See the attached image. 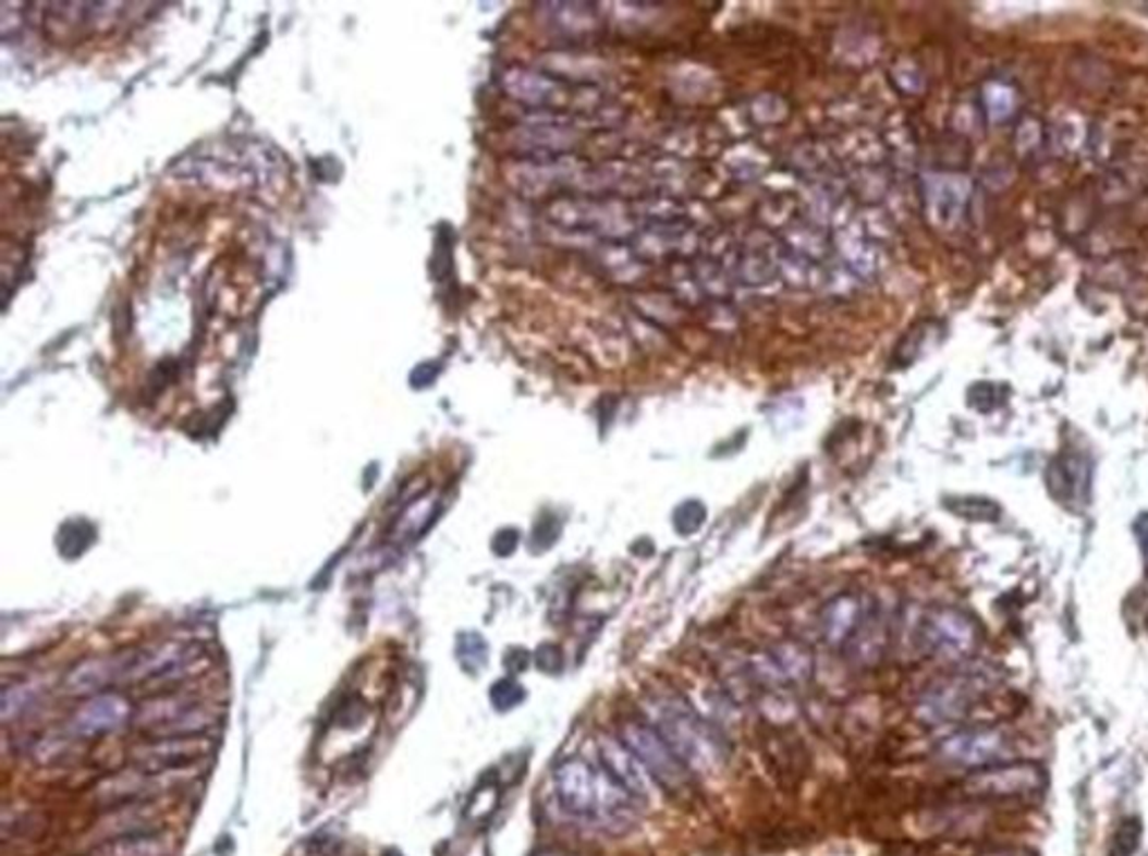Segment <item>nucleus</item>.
Here are the masks:
<instances>
[{
    "instance_id": "4468645a",
    "label": "nucleus",
    "mask_w": 1148,
    "mask_h": 856,
    "mask_svg": "<svg viewBox=\"0 0 1148 856\" xmlns=\"http://www.w3.org/2000/svg\"><path fill=\"white\" fill-rule=\"evenodd\" d=\"M762 671L781 682H808L815 671V657L803 644L785 641L765 655Z\"/></svg>"
},
{
    "instance_id": "c85d7f7f",
    "label": "nucleus",
    "mask_w": 1148,
    "mask_h": 856,
    "mask_svg": "<svg viewBox=\"0 0 1148 856\" xmlns=\"http://www.w3.org/2000/svg\"><path fill=\"white\" fill-rule=\"evenodd\" d=\"M516 545H518V531L516 529H503L493 540V550L499 552L501 557H508V554H512L516 550Z\"/></svg>"
},
{
    "instance_id": "5701e85b",
    "label": "nucleus",
    "mask_w": 1148,
    "mask_h": 856,
    "mask_svg": "<svg viewBox=\"0 0 1148 856\" xmlns=\"http://www.w3.org/2000/svg\"><path fill=\"white\" fill-rule=\"evenodd\" d=\"M106 856H160V847L152 839L126 836L106 847Z\"/></svg>"
},
{
    "instance_id": "f3484780",
    "label": "nucleus",
    "mask_w": 1148,
    "mask_h": 856,
    "mask_svg": "<svg viewBox=\"0 0 1148 856\" xmlns=\"http://www.w3.org/2000/svg\"><path fill=\"white\" fill-rule=\"evenodd\" d=\"M848 644H851V652L862 661V664H875V661H879V657H882L887 648V626H884L882 614L879 612L864 614L862 626L857 628V633L853 635Z\"/></svg>"
},
{
    "instance_id": "bb28decb",
    "label": "nucleus",
    "mask_w": 1148,
    "mask_h": 856,
    "mask_svg": "<svg viewBox=\"0 0 1148 856\" xmlns=\"http://www.w3.org/2000/svg\"><path fill=\"white\" fill-rule=\"evenodd\" d=\"M561 536V521L552 514L544 516L537 527H534V534H532V548L537 552H544L548 548H552V545L559 540Z\"/></svg>"
},
{
    "instance_id": "39448f33",
    "label": "nucleus",
    "mask_w": 1148,
    "mask_h": 856,
    "mask_svg": "<svg viewBox=\"0 0 1148 856\" xmlns=\"http://www.w3.org/2000/svg\"><path fill=\"white\" fill-rule=\"evenodd\" d=\"M622 743L639 760L644 771H648L664 790H680L688 781V771L684 762L671 751L662 741V735L648 724L628 722L622 726Z\"/></svg>"
},
{
    "instance_id": "ddd939ff",
    "label": "nucleus",
    "mask_w": 1148,
    "mask_h": 856,
    "mask_svg": "<svg viewBox=\"0 0 1148 856\" xmlns=\"http://www.w3.org/2000/svg\"><path fill=\"white\" fill-rule=\"evenodd\" d=\"M864 606L857 595L844 592L826 603L821 610V633L830 646L848 644L864 621Z\"/></svg>"
},
{
    "instance_id": "cd10ccee",
    "label": "nucleus",
    "mask_w": 1148,
    "mask_h": 856,
    "mask_svg": "<svg viewBox=\"0 0 1148 856\" xmlns=\"http://www.w3.org/2000/svg\"><path fill=\"white\" fill-rule=\"evenodd\" d=\"M537 667L548 675H559L565 669V655L559 644H544L539 646L537 655H534Z\"/></svg>"
},
{
    "instance_id": "2eb2a0df",
    "label": "nucleus",
    "mask_w": 1148,
    "mask_h": 856,
    "mask_svg": "<svg viewBox=\"0 0 1148 856\" xmlns=\"http://www.w3.org/2000/svg\"><path fill=\"white\" fill-rule=\"evenodd\" d=\"M129 716V705L120 695H99L80 709L72 720V729L80 735H99L118 729Z\"/></svg>"
},
{
    "instance_id": "473e14b6",
    "label": "nucleus",
    "mask_w": 1148,
    "mask_h": 856,
    "mask_svg": "<svg viewBox=\"0 0 1148 856\" xmlns=\"http://www.w3.org/2000/svg\"><path fill=\"white\" fill-rule=\"evenodd\" d=\"M1146 631H1148V614H1146Z\"/></svg>"
},
{
    "instance_id": "6e6552de",
    "label": "nucleus",
    "mask_w": 1148,
    "mask_h": 856,
    "mask_svg": "<svg viewBox=\"0 0 1148 856\" xmlns=\"http://www.w3.org/2000/svg\"><path fill=\"white\" fill-rule=\"evenodd\" d=\"M209 722L211 718L188 699H162V702L148 705L139 716V724H146L150 731L164 737H191L205 731Z\"/></svg>"
},
{
    "instance_id": "20e7f679",
    "label": "nucleus",
    "mask_w": 1148,
    "mask_h": 856,
    "mask_svg": "<svg viewBox=\"0 0 1148 856\" xmlns=\"http://www.w3.org/2000/svg\"><path fill=\"white\" fill-rule=\"evenodd\" d=\"M1048 787V771L1039 762H1007L974 771L967 792L978 798L1037 796Z\"/></svg>"
},
{
    "instance_id": "f03ea898",
    "label": "nucleus",
    "mask_w": 1148,
    "mask_h": 856,
    "mask_svg": "<svg viewBox=\"0 0 1148 856\" xmlns=\"http://www.w3.org/2000/svg\"><path fill=\"white\" fill-rule=\"evenodd\" d=\"M654 729L686 769L711 771L724 762L720 735L682 697H662L654 705Z\"/></svg>"
},
{
    "instance_id": "aec40b11",
    "label": "nucleus",
    "mask_w": 1148,
    "mask_h": 856,
    "mask_svg": "<svg viewBox=\"0 0 1148 856\" xmlns=\"http://www.w3.org/2000/svg\"><path fill=\"white\" fill-rule=\"evenodd\" d=\"M433 514V498L427 496V498H419L415 504H411V508L400 516L395 529H393V538L398 540H406V538H413L415 534L423 531L429 523Z\"/></svg>"
},
{
    "instance_id": "c756f323",
    "label": "nucleus",
    "mask_w": 1148,
    "mask_h": 856,
    "mask_svg": "<svg viewBox=\"0 0 1148 856\" xmlns=\"http://www.w3.org/2000/svg\"><path fill=\"white\" fill-rule=\"evenodd\" d=\"M1139 542H1141V550H1144V570H1146V576H1148V514H1141L1135 525H1133Z\"/></svg>"
},
{
    "instance_id": "f257e3e1",
    "label": "nucleus",
    "mask_w": 1148,
    "mask_h": 856,
    "mask_svg": "<svg viewBox=\"0 0 1148 856\" xmlns=\"http://www.w3.org/2000/svg\"><path fill=\"white\" fill-rule=\"evenodd\" d=\"M554 790L561 807L570 816L612 834H624L635 823L637 800L582 758H567L557 765Z\"/></svg>"
},
{
    "instance_id": "423d86ee",
    "label": "nucleus",
    "mask_w": 1148,
    "mask_h": 856,
    "mask_svg": "<svg viewBox=\"0 0 1148 856\" xmlns=\"http://www.w3.org/2000/svg\"><path fill=\"white\" fill-rule=\"evenodd\" d=\"M920 644L936 657L963 659L972 655L978 631L969 614L955 608H933L920 621Z\"/></svg>"
},
{
    "instance_id": "f704fd0d",
    "label": "nucleus",
    "mask_w": 1148,
    "mask_h": 856,
    "mask_svg": "<svg viewBox=\"0 0 1148 856\" xmlns=\"http://www.w3.org/2000/svg\"><path fill=\"white\" fill-rule=\"evenodd\" d=\"M1111 856H1115V854H1111Z\"/></svg>"
},
{
    "instance_id": "1a4fd4ad",
    "label": "nucleus",
    "mask_w": 1148,
    "mask_h": 856,
    "mask_svg": "<svg viewBox=\"0 0 1148 856\" xmlns=\"http://www.w3.org/2000/svg\"><path fill=\"white\" fill-rule=\"evenodd\" d=\"M207 749L209 743L196 741V737H167V741L137 747L133 751V765L142 773L171 771L198 760Z\"/></svg>"
},
{
    "instance_id": "a211bd4d",
    "label": "nucleus",
    "mask_w": 1148,
    "mask_h": 856,
    "mask_svg": "<svg viewBox=\"0 0 1148 856\" xmlns=\"http://www.w3.org/2000/svg\"><path fill=\"white\" fill-rule=\"evenodd\" d=\"M191 661V652L180 644H167L164 648H158L148 652L142 661H137L133 669V677L137 680H150V677H169L178 673L182 667Z\"/></svg>"
},
{
    "instance_id": "393cba45",
    "label": "nucleus",
    "mask_w": 1148,
    "mask_h": 856,
    "mask_svg": "<svg viewBox=\"0 0 1148 856\" xmlns=\"http://www.w3.org/2000/svg\"><path fill=\"white\" fill-rule=\"evenodd\" d=\"M1003 386H997V383H987V381H980L976 386L969 388V398L967 402L978 411V413H991L997 406L1003 404V395H999L997 391H1001Z\"/></svg>"
},
{
    "instance_id": "0eeeda50",
    "label": "nucleus",
    "mask_w": 1148,
    "mask_h": 856,
    "mask_svg": "<svg viewBox=\"0 0 1148 856\" xmlns=\"http://www.w3.org/2000/svg\"><path fill=\"white\" fill-rule=\"evenodd\" d=\"M1007 735L999 729H969L953 733L940 743V756L965 769H985L1005 760L1010 754Z\"/></svg>"
},
{
    "instance_id": "b1692460",
    "label": "nucleus",
    "mask_w": 1148,
    "mask_h": 856,
    "mask_svg": "<svg viewBox=\"0 0 1148 856\" xmlns=\"http://www.w3.org/2000/svg\"><path fill=\"white\" fill-rule=\"evenodd\" d=\"M1139 841H1141V823L1137 819H1126L1115 832L1111 854L1131 856L1139 847Z\"/></svg>"
},
{
    "instance_id": "9d476101",
    "label": "nucleus",
    "mask_w": 1148,
    "mask_h": 856,
    "mask_svg": "<svg viewBox=\"0 0 1148 856\" xmlns=\"http://www.w3.org/2000/svg\"><path fill=\"white\" fill-rule=\"evenodd\" d=\"M1090 460L1077 451L1061 453L1048 472V485L1057 500L1073 502L1075 508L1090 500Z\"/></svg>"
},
{
    "instance_id": "412c9836",
    "label": "nucleus",
    "mask_w": 1148,
    "mask_h": 856,
    "mask_svg": "<svg viewBox=\"0 0 1148 856\" xmlns=\"http://www.w3.org/2000/svg\"><path fill=\"white\" fill-rule=\"evenodd\" d=\"M985 110L991 122H1003L1010 120L1012 112L1016 110V97L1014 90L1005 84H989L982 90Z\"/></svg>"
},
{
    "instance_id": "4be33fe9",
    "label": "nucleus",
    "mask_w": 1148,
    "mask_h": 856,
    "mask_svg": "<svg viewBox=\"0 0 1148 856\" xmlns=\"http://www.w3.org/2000/svg\"><path fill=\"white\" fill-rule=\"evenodd\" d=\"M705 521H707V508L696 498L684 500L673 512V529L680 536L696 534L705 525Z\"/></svg>"
},
{
    "instance_id": "9b49d317",
    "label": "nucleus",
    "mask_w": 1148,
    "mask_h": 856,
    "mask_svg": "<svg viewBox=\"0 0 1148 856\" xmlns=\"http://www.w3.org/2000/svg\"><path fill=\"white\" fill-rule=\"evenodd\" d=\"M597 751H599L601 771L610 778L612 783L622 787L626 794H631L635 800L648 798L646 771L624 743H615V741H610V737H601Z\"/></svg>"
},
{
    "instance_id": "7c9ffc66",
    "label": "nucleus",
    "mask_w": 1148,
    "mask_h": 856,
    "mask_svg": "<svg viewBox=\"0 0 1148 856\" xmlns=\"http://www.w3.org/2000/svg\"><path fill=\"white\" fill-rule=\"evenodd\" d=\"M982 856H1037L1035 852L1029 849H1023V847H999V849H991Z\"/></svg>"
},
{
    "instance_id": "dca6fc26",
    "label": "nucleus",
    "mask_w": 1148,
    "mask_h": 856,
    "mask_svg": "<svg viewBox=\"0 0 1148 856\" xmlns=\"http://www.w3.org/2000/svg\"><path fill=\"white\" fill-rule=\"evenodd\" d=\"M118 675V661L114 659H88L74 667L65 677V690L70 695H95L112 677Z\"/></svg>"
},
{
    "instance_id": "72a5a7b5",
    "label": "nucleus",
    "mask_w": 1148,
    "mask_h": 856,
    "mask_svg": "<svg viewBox=\"0 0 1148 856\" xmlns=\"http://www.w3.org/2000/svg\"><path fill=\"white\" fill-rule=\"evenodd\" d=\"M544 856H557V854H544Z\"/></svg>"
},
{
    "instance_id": "7ed1b4c3",
    "label": "nucleus",
    "mask_w": 1148,
    "mask_h": 856,
    "mask_svg": "<svg viewBox=\"0 0 1148 856\" xmlns=\"http://www.w3.org/2000/svg\"><path fill=\"white\" fill-rule=\"evenodd\" d=\"M987 671H965L931 684L920 699V718L931 724L961 720L991 686Z\"/></svg>"
},
{
    "instance_id": "a878e982",
    "label": "nucleus",
    "mask_w": 1148,
    "mask_h": 856,
    "mask_svg": "<svg viewBox=\"0 0 1148 856\" xmlns=\"http://www.w3.org/2000/svg\"><path fill=\"white\" fill-rule=\"evenodd\" d=\"M525 699V688L514 680H503L491 688V702L496 709L508 711L518 707Z\"/></svg>"
},
{
    "instance_id": "6ab92c4d",
    "label": "nucleus",
    "mask_w": 1148,
    "mask_h": 856,
    "mask_svg": "<svg viewBox=\"0 0 1148 856\" xmlns=\"http://www.w3.org/2000/svg\"><path fill=\"white\" fill-rule=\"evenodd\" d=\"M944 508L953 516H958L963 521H972V523H997L1001 521V514H1003V508L997 500L980 498V496H951V498H944Z\"/></svg>"
},
{
    "instance_id": "2f4dec72",
    "label": "nucleus",
    "mask_w": 1148,
    "mask_h": 856,
    "mask_svg": "<svg viewBox=\"0 0 1148 856\" xmlns=\"http://www.w3.org/2000/svg\"><path fill=\"white\" fill-rule=\"evenodd\" d=\"M384 856H402V854H400V852H395V849H391V852H387Z\"/></svg>"
},
{
    "instance_id": "f8f14e48",
    "label": "nucleus",
    "mask_w": 1148,
    "mask_h": 856,
    "mask_svg": "<svg viewBox=\"0 0 1148 856\" xmlns=\"http://www.w3.org/2000/svg\"><path fill=\"white\" fill-rule=\"evenodd\" d=\"M972 184L958 175H936L927 182V203L940 224H955L965 213Z\"/></svg>"
}]
</instances>
